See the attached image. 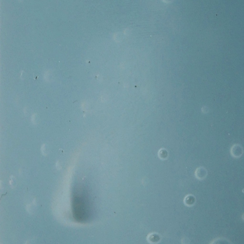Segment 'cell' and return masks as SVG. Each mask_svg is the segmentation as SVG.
I'll use <instances>...</instances> for the list:
<instances>
[{
	"mask_svg": "<svg viewBox=\"0 0 244 244\" xmlns=\"http://www.w3.org/2000/svg\"><path fill=\"white\" fill-rule=\"evenodd\" d=\"M87 199L82 196H76L72 202L73 215L75 219L80 222L87 219L89 215V208Z\"/></svg>",
	"mask_w": 244,
	"mask_h": 244,
	"instance_id": "1",
	"label": "cell"
},
{
	"mask_svg": "<svg viewBox=\"0 0 244 244\" xmlns=\"http://www.w3.org/2000/svg\"><path fill=\"white\" fill-rule=\"evenodd\" d=\"M231 156L235 158L240 157L243 153L242 147L240 145L236 144L233 145L230 150Z\"/></svg>",
	"mask_w": 244,
	"mask_h": 244,
	"instance_id": "2",
	"label": "cell"
},
{
	"mask_svg": "<svg viewBox=\"0 0 244 244\" xmlns=\"http://www.w3.org/2000/svg\"><path fill=\"white\" fill-rule=\"evenodd\" d=\"M207 174V171L206 169L203 167H200L197 168L195 172V177L199 180H202L204 179L206 177Z\"/></svg>",
	"mask_w": 244,
	"mask_h": 244,
	"instance_id": "3",
	"label": "cell"
},
{
	"mask_svg": "<svg viewBox=\"0 0 244 244\" xmlns=\"http://www.w3.org/2000/svg\"><path fill=\"white\" fill-rule=\"evenodd\" d=\"M158 154L159 157L163 160L167 159L168 155V151L164 148H161L160 149L158 152Z\"/></svg>",
	"mask_w": 244,
	"mask_h": 244,
	"instance_id": "4",
	"label": "cell"
}]
</instances>
